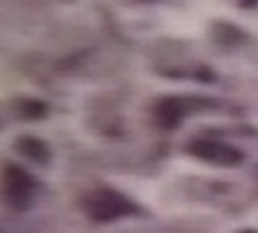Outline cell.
Returning <instances> with one entry per match:
<instances>
[{
    "label": "cell",
    "instance_id": "cell-1",
    "mask_svg": "<svg viewBox=\"0 0 258 233\" xmlns=\"http://www.w3.org/2000/svg\"><path fill=\"white\" fill-rule=\"evenodd\" d=\"M83 213L87 215V219H92L96 224H110L117 222V219H126L137 215L140 206L131 197L119 192V190L101 185V188H94L92 192L85 194Z\"/></svg>",
    "mask_w": 258,
    "mask_h": 233
},
{
    "label": "cell",
    "instance_id": "cell-2",
    "mask_svg": "<svg viewBox=\"0 0 258 233\" xmlns=\"http://www.w3.org/2000/svg\"><path fill=\"white\" fill-rule=\"evenodd\" d=\"M217 103L204 96H162L153 103L151 107V122L160 131H176L180 124L185 122V116L197 114L215 107Z\"/></svg>",
    "mask_w": 258,
    "mask_h": 233
},
{
    "label": "cell",
    "instance_id": "cell-3",
    "mask_svg": "<svg viewBox=\"0 0 258 233\" xmlns=\"http://www.w3.org/2000/svg\"><path fill=\"white\" fill-rule=\"evenodd\" d=\"M39 183L30 174L28 169H23L16 162H5L3 167V197H5L7 208L16 210H28L34 204Z\"/></svg>",
    "mask_w": 258,
    "mask_h": 233
},
{
    "label": "cell",
    "instance_id": "cell-4",
    "mask_svg": "<svg viewBox=\"0 0 258 233\" xmlns=\"http://www.w3.org/2000/svg\"><path fill=\"white\" fill-rule=\"evenodd\" d=\"M185 151L195 158H199V160L222 167H235L244 160V153L238 146L222 142L217 137H195L185 144Z\"/></svg>",
    "mask_w": 258,
    "mask_h": 233
},
{
    "label": "cell",
    "instance_id": "cell-5",
    "mask_svg": "<svg viewBox=\"0 0 258 233\" xmlns=\"http://www.w3.org/2000/svg\"><path fill=\"white\" fill-rule=\"evenodd\" d=\"M208 32H210V39L215 41V46H219L224 50H233L249 44V34L242 28H238L235 23H229V21H213Z\"/></svg>",
    "mask_w": 258,
    "mask_h": 233
},
{
    "label": "cell",
    "instance_id": "cell-6",
    "mask_svg": "<svg viewBox=\"0 0 258 233\" xmlns=\"http://www.w3.org/2000/svg\"><path fill=\"white\" fill-rule=\"evenodd\" d=\"M14 149L19 151V155L28 158L30 162H37V165H46V162H50V146L46 144L44 140H39V137H34V135L16 137Z\"/></svg>",
    "mask_w": 258,
    "mask_h": 233
},
{
    "label": "cell",
    "instance_id": "cell-7",
    "mask_svg": "<svg viewBox=\"0 0 258 233\" xmlns=\"http://www.w3.org/2000/svg\"><path fill=\"white\" fill-rule=\"evenodd\" d=\"M14 110L21 119L25 122H39L44 116H48V105L39 98H30V96H23L14 103Z\"/></svg>",
    "mask_w": 258,
    "mask_h": 233
},
{
    "label": "cell",
    "instance_id": "cell-8",
    "mask_svg": "<svg viewBox=\"0 0 258 233\" xmlns=\"http://www.w3.org/2000/svg\"><path fill=\"white\" fill-rule=\"evenodd\" d=\"M238 5L242 7V10H256L258 0H238Z\"/></svg>",
    "mask_w": 258,
    "mask_h": 233
},
{
    "label": "cell",
    "instance_id": "cell-9",
    "mask_svg": "<svg viewBox=\"0 0 258 233\" xmlns=\"http://www.w3.org/2000/svg\"><path fill=\"white\" fill-rule=\"evenodd\" d=\"M238 233H258V231H253V228H244V231H238Z\"/></svg>",
    "mask_w": 258,
    "mask_h": 233
},
{
    "label": "cell",
    "instance_id": "cell-10",
    "mask_svg": "<svg viewBox=\"0 0 258 233\" xmlns=\"http://www.w3.org/2000/svg\"><path fill=\"white\" fill-rule=\"evenodd\" d=\"M133 3H156V0H133Z\"/></svg>",
    "mask_w": 258,
    "mask_h": 233
},
{
    "label": "cell",
    "instance_id": "cell-11",
    "mask_svg": "<svg viewBox=\"0 0 258 233\" xmlns=\"http://www.w3.org/2000/svg\"><path fill=\"white\" fill-rule=\"evenodd\" d=\"M256 179H258V167H256Z\"/></svg>",
    "mask_w": 258,
    "mask_h": 233
}]
</instances>
